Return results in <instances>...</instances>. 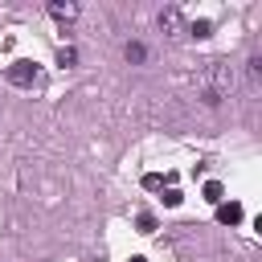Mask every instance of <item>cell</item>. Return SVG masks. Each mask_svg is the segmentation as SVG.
I'll list each match as a JSON object with an SVG mask.
<instances>
[{
  "label": "cell",
  "mask_w": 262,
  "mask_h": 262,
  "mask_svg": "<svg viewBox=\"0 0 262 262\" xmlns=\"http://www.w3.org/2000/svg\"><path fill=\"white\" fill-rule=\"evenodd\" d=\"M74 61H78V53H74L70 45H61V49H57V66H74Z\"/></svg>",
  "instance_id": "cell-9"
},
{
  "label": "cell",
  "mask_w": 262,
  "mask_h": 262,
  "mask_svg": "<svg viewBox=\"0 0 262 262\" xmlns=\"http://www.w3.org/2000/svg\"><path fill=\"white\" fill-rule=\"evenodd\" d=\"M188 33H192V37H209V33H213V20H205V16H201V20H192V25H188Z\"/></svg>",
  "instance_id": "cell-8"
},
{
  "label": "cell",
  "mask_w": 262,
  "mask_h": 262,
  "mask_svg": "<svg viewBox=\"0 0 262 262\" xmlns=\"http://www.w3.org/2000/svg\"><path fill=\"white\" fill-rule=\"evenodd\" d=\"M131 262H147V258H131Z\"/></svg>",
  "instance_id": "cell-14"
},
{
  "label": "cell",
  "mask_w": 262,
  "mask_h": 262,
  "mask_svg": "<svg viewBox=\"0 0 262 262\" xmlns=\"http://www.w3.org/2000/svg\"><path fill=\"white\" fill-rule=\"evenodd\" d=\"M164 205H168V209H176V205H180V192H176V188H168V192H164Z\"/></svg>",
  "instance_id": "cell-13"
},
{
  "label": "cell",
  "mask_w": 262,
  "mask_h": 262,
  "mask_svg": "<svg viewBox=\"0 0 262 262\" xmlns=\"http://www.w3.org/2000/svg\"><path fill=\"white\" fill-rule=\"evenodd\" d=\"M233 86H237V74H233L229 61H209V70L201 74V94H205V102H221V98H229Z\"/></svg>",
  "instance_id": "cell-1"
},
{
  "label": "cell",
  "mask_w": 262,
  "mask_h": 262,
  "mask_svg": "<svg viewBox=\"0 0 262 262\" xmlns=\"http://www.w3.org/2000/svg\"><path fill=\"white\" fill-rule=\"evenodd\" d=\"M49 16L61 20V25H70V20H78V4H74V0H53V4H49Z\"/></svg>",
  "instance_id": "cell-4"
},
{
  "label": "cell",
  "mask_w": 262,
  "mask_h": 262,
  "mask_svg": "<svg viewBox=\"0 0 262 262\" xmlns=\"http://www.w3.org/2000/svg\"><path fill=\"white\" fill-rule=\"evenodd\" d=\"M242 217H246V209H242L237 201H229V205L221 201V205H217V221H221V225H242Z\"/></svg>",
  "instance_id": "cell-5"
},
{
  "label": "cell",
  "mask_w": 262,
  "mask_h": 262,
  "mask_svg": "<svg viewBox=\"0 0 262 262\" xmlns=\"http://www.w3.org/2000/svg\"><path fill=\"white\" fill-rule=\"evenodd\" d=\"M143 188H164V176H160V172H147V176H143Z\"/></svg>",
  "instance_id": "cell-10"
},
{
  "label": "cell",
  "mask_w": 262,
  "mask_h": 262,
  "mask_svg": "<svg viewBox=\"0 0 262 262\" xmlns=\"http://www.w3.org/2000/svg\"><path fill=\"white\" fill-rule=\"evenodd\" d=\"M250 78H254V82L262 78V57H250Z\"/></svg>",
  "instance_id": "cell-12"
},
{
  "label": "cell",
  "mask_w": 262,
  "mask_h": 262,
  "mask_svg": "<svg viewBox=\"0 0 262 262\" xmlns=\"http://www.w3.org/2000/svg\"><path fill=\"white\" fill-rule=\"evenodd\" d=\"M4 78H8L12 86H20V90H25V86H33V82H37V66L20 57V61H12V66L4 70Z\"/></svg>",
  "instance_id": "cell-2"
},
{
  "label": "cell",
  "mask_w": 262,
  "mask_h": 262,
  "mask_svg": "<svg viewBox=\"0 0 262 262\" xmlns=\"http://www.w3.org/2000/svg\"><path fill=\"white\" fill-rule=\"evenodd\" d=\"M205 201H209V205H221V201H225V188H221L217 180H209V184H205Z\"/></svg>",
  "instance_id": "cell-7"
},
{
  "label": "cell",
  "mask_w": 262,
  "mask_h": 262,
  "mask_svg": "<svg viewBox=\"0 0 262 262\" xmlns=\"http://www.w3.org/2000/svg\"><path fill=\"white\" fill-rule=\"evenodd\" d=\"M123 57H127L131 66H139V61H147V49H143L139 41H127V45H123Z\"/></svg>",
  "instance_id": "cell-6"
},
{
  "label": "cell",
  "mask_w": 262,
  "mask_h": 262,
  "mask_svg": "<svg viewBox=\"0 0 262 262\" xmlns=\"http://www.w3.org/2000/svg\"><path fill=\"white\" fill-rule=\"evenodd\" d=\"M160 33H168V37H180V33H184L180 8H164V12H160Z\"/></svg>",
  "instance_id": "cell-3"
},
{
  "label": "cell",
  "mask_w": 262,
  "mask_h": 262,
  "mask_svg": "<svg viewBox=\"0 0 262 262\" xmlns=\"http://www.w3.org/2000/svg\"><path fill=\"white\" fill-rule=\"evenodd\" d=\"M156 229V217L151 213H139V233H151Z\"/></svg>",
  "instance_id": "cell-11"
}]
</instances>
